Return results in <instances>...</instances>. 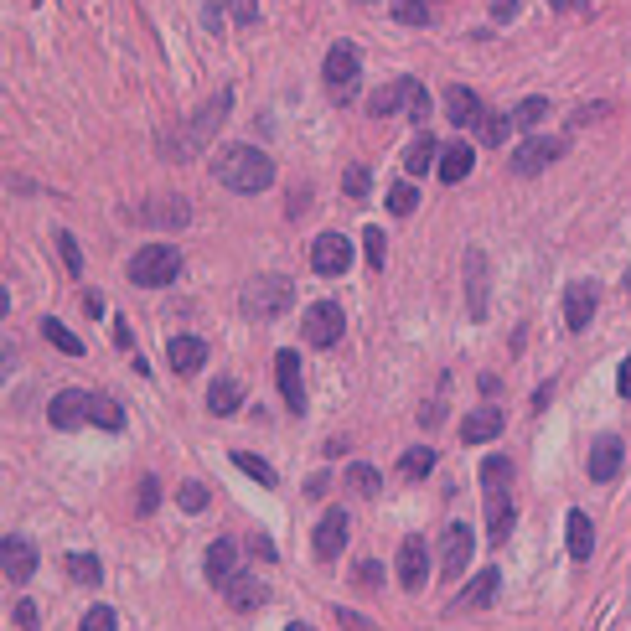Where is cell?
I'll use <instances>...</instances> for the list:
<instances>
[{
    "label": "cell",
    "mask_w": 631,
    "mask_h": 631,
    "mask_svg": "<svg viewBox=\"0 0 631 631\" xmlns=\"http://www.w3.org/2000/svg\"><path fill=\"white\" fill-rule=\"evenodd\" d=\"M176 275H182V249H171V244H145V249H135V259H130V280H135L140 290H161V285H171Z\"/></svg>",
    "instance_id": "cell-3"
},
{
    "label": "cell",
    "mask_w": 631,
    "mask_h": 631,
    "mask_svg": "<svg viewBox=\"0 0 631 631\" xmlns=\"http://www.w3.org/2000/svg\"><path fill=\"white\" fill-rule=\"evenodd\" d=\"M466 290H471V316L482 321L487 316V254L482 249L466 254Z\"/></svg>",
    "instance_id": "cell-22"
},
{
    "label": "cell",
    "mask_w": 631,
    "mask_h": 631,
    "mask_svg": "<svg viewBox=\"0 0 631 631\" xmlns=\"http://www.w3.org/2000/svg\"><path fill=\"white\" fill-rule=\"evenodd\" d=\"M445 114H450V125H461V130H471V125H482V99L471 94L466 83H450L445 88Z\"/></svg>",
    "instance_id": "cell-18"
},
{
    "label": "cell",
    "mask_w": 631,
    "mask_h": 631,
    "mask_svg": "<svg viewBox=\"0 0 631 631\" xmlns=\"http://www.w3.org/2000/svg\"><path fill=\"white\" fill-rule=\"evenodd\" d=\"M549 119V99H523L518 109H513V125L518 130H538Z\"/></svg>",
    "instance_id": "cell-39"
},
{
    "label": "cell",
    "mask_w": 631,
    "mask_h": 631,
    "mask_svg": "<svg viewBox=\"0 0 631 631\" xmlns=\"http://www.w3.org/2000/svg\"><path fill=\"white\" fill-rule=\"evenodd\" d=\"M290 300H295V285L285 275H259V280L244 285L238 306H244V316H254V321H275L280 311H290Z\"/></svg>",
    "instance_id": "cell-2"
},
{
    "label": "cell",
    "mask_w": 631,
    "mask_h": 631,
    "mask_svg": "<svg viewBox=\"0 0 631 631\" xmlns=\"http://www.w3.org/2000/svg\"><path fill=\"white\" fill-rule=\"evenodd\" d=\"M425 564H430V549H425V538H404L399 544V585L404 590H419L425 585Z\"/></svg>",
    "instance_id": "cell-19"
},
{
    "label": "cell",
    "mask_w": 631,
    "mask_h": 631,
    "mask_svg": "<svg viewBox=\"0 0 631 631\" xmlns=\"http://www.w3.org/2000/svg\"><path fill=\"white\" fill-rule=\"evenodd\" d=\"M513 523H518V507L507 502L502 492H487V533L497 538V544H502L507 533H513Z\"/></svg>",
    "instance_id": "cell-25"
},
{
    "label": "cell",
    "mask_w": 631,
    "mask_h": 631,
    "mask_svg": "<svg viewBox=\"0 0 631 631\" xmlns=\"http://www.w3.org/2000/svg\"><path fill=\"white\" fill-rule=\"evenodd\" d=\"M347 264H352V244H347L342 233H321L316 244H311V269H316V275L337 280V275H347Z\"/></svg>",
    "instance_id": "cell-8"
},
{
    "label": "cell",
    "mask_w": 631,
    "mask_h": 631,
    "mask_svg": "<svg viewBox=\"0 0 631 631\" xmlns=\"http://www.w3.org/2000/svg\"><path fill=\"white\" fill-rule=\"evenodd\" d=\"M471 166H476V150L466 145V140H456V145H440V161H435V171H440V182H466L471 176Z\"/></svg>",
    "instance_id": "cell-20"
},
{
    "label": "cell",
    "mask_w": 631,
    "mask_h": 631,
    "mask_svg": "<svg viewBox=\"0 0 631 631\" xmlns=\"http://www.w3.org/2000/svg\"><path fill=\"white\" fill-rule=\"evenodd\" d=\"M285 631H316V626H306V621H295V626H285Z\"/></svg>",
    "instance_id": "cell-56"
},
{
    "label": "cell",
    "mask_w": 631,
    "mask_h": 631,
    "mask_svg": "<svg viewBox=\"0 0 631 631\" xmlns=\"http://www.w3.org/2000/svg\"><path fill=\"white\" fill-rule=\"evenodd\" d=\"M57 249H63V264L73 269V275H83V249H78V238H73V233H57Z\"/></svg>",
    "instance_id": "cell-43"
},
{
    "label": "cell",
    "mask_w": 631,
    "mask_h": 631,
    "mask_svg": "<svg viewBox=\"0 0 631 631\" xmlns=\"http://www.w3.org/2000/svg\"><path fill=\"white\" fill-rule=\"evenodd\" d=\"M471 549H476V538H471V528L466 523H450L445 528V538H440V575H466V564H471Z\"/></svg>",
    "instance_id": "cell-9"
},
{
    "label": "cell",
    "mask_w": 631,
    "mask_h": 631,
    "mask_svg": "<svg viewBox=\"0 0 631 631\" xmlns=\"http://www.w3.org/2000/svg\"><path fill=\"white\" fill-rule=\"evenodd\" d=\"M78 631H114V606H94V611L83 616Z\"/></svg>",
    "instance_id": "cell-45"
},
{
    "label": "cell",
    "mask_w": 631,
    "mask_h": 631,
    "mask_svg": "<svg viewBox=\"0 0 631 631\" xmlns=\"http://www.w3.org/2000/svg\"><path fill=\"white\" fill-rule=\"evenodd\" d=\"M42 337H47V342H52L57 352H68V357H83V342H78V337L68 332L63 321H52V316H47V321H42Z\"/></svg>",
    "instance_id": "cell-36"
},
{
    "label": "cell",
    "mask_w": 631,
    "mask_h": 631,
    "mask_svg": "<svg viewBox=\"0 0 631 631\" xmlns=\"http://www.w3.org/2000/svg\"><path fill=\"white\" fill-rule=\"evenodd\" d=\"M233 575H238V544H233V538H218V544L207 549V580L223 590Z\"/></svg>",
    "instance_id": "cell-23"
},
{
    "label": "cell",
    "mask_w": 631,
    "mask_h": 631,
    "mask_svg": "<svg viewBox=\"0 0 631 631\" xmlns=\"http://www.w3.org/2000/svg\"><path fill=\"white\" fill-rule=\"evenodd\" d=\"M347 197H368V166H347Z\"/></svg>",
    "instance_id": "cell-48"
},
{
    "label": "cell",
    "mask_w": 631,
    "mask_h": 631,
    "mask_svg": "<svg viewBox=\"0 0 631 631\" xmlns=\"http://www.w3.org/2000/svg\"><path fill=\"white\" fill-rule=\"evenodd\" d=\"M32 569H37V549H32V538H21V533H6L0 538V575L26 585L32 580Z\"/></svg>",
    "instance_id": "cell-7"
},
{
    "label": "cell",
    "mask_w": 631,
    "mask_h": 631,
    "mask_svg": "<svg viewBox=\"0 0 631 631\" xmlns=\"http://www.w3.org/2000/svg\"><path fill=\"white\" fill-rule=\"evenodd\" d=\"M135 218H145V223H166V228H182V223L192 218V207H187L182 197H166V202H150V207H140Z\"/></svg>",
    "instance_id": "cell-26"
},
{
    "label": "cell",
    "mask_w": 631,
    "mask_h": 631,
    "mask_svg": "<svg viewBox=\"0 0 631 631\" xmlns=\"http://www.w3.org/2000/svg\"><path fill=\"white\" fill-rule=\"evenodd\" d=\"M590 549H595V528L575 507V513H569V559H590Z\"/></svg>",
    "instance_id": "cell-30"
},
{
    "label": "cell",
    "mask_w": 631,
    "mask_h": 631,
    "mask_svg": "<svg viewBox=\"0 0 631 631\" xmlns=\"http://www.w3.org/2000/svg\"><path fill=\"white\" fill-rule=\"evenodd\" d=\"M414 207H419V192H414L409 182H399L394 192H388V213H394V218H409Z\"/></svg>",
    "instance_id": "cell-41"
},
{
    "label": "cell",
    "mask_w": 631,
    "mask_h": 631,
    "mask_svg": "<svg viewBox=\"0 0 631 631\" xmlns=\"http://www.w3.org/2000/svg\"><path fill=\"white\" fill-rule=\"evenodd\" d=\"M497 585H502V575H497V569H482V575H476L461 595H456V611H482L487 606V600L497 595Z\"/></svg>",
    "instance_id": "cell-24"
},
{
    "label": "cell",
    "mask_w": 631,
    "mask_h": 631,
    "mask_svg": "<svg viewBox=\"0 0 631 631\" xmlns=\"http://www.w3.org/2000/svg\"><path fill=\"white\" fill-rule=\"evenodd\" d=\"M502 425H507L502 409H497V404H482V409H471V414L461 419V440H466V445H487V440L502 435Z\"/></svg>",
    "instance_id": "cell-17"
},
{
    "label": "cell",
    "mask_w": 631,
    "mask_h": 631,
    "mask_svg": "<svg viewBox=\"0 0 631 631\" xmlns=\"http://www.w3.org/2000/svg\"><path fill=\"white\" fill-rule=\"evenodd\" d=\"M404 94H409V78H394V83H383L378 94L368 99V114H373V119H388V114H399V109H404Z\"/></svg>",
    "instance_id": "cell-27"
},
{
    "label": "cell",
    "mask_w": 631,
    "mask_h": 631,
    "mask_svg": "<svg viewBox=\"0 0 631 631\" xmlns=\"http://www.w3.org/2000/svg\"><path fill=\"white\" fill-rule=\"evenodd\" d=\"M233 466L244 471V476H254L259 487H275V482H280V476H275V466H269V461H259V456H249V450H233Z\"/></svg>",
    "instance_id": "cell-33"
},
{
    "label": "cell",
    "mask_w": 631,
    "mask_h": 631,
    "mask_svg": "<svg viewBox=\"0 0 631 631\" xmlns=\"http://www.w3.org/2000/svg\"><path fill=\"white\" fill-rule=\"evenodd\" d=\"M507 125H513V114H507V119L502 114H482V125H476V130H482L487 145H502L507 140Z\"/></svg>",
    "instance_id": "cell-42"
},
{
    "label": "cell",
    "mask_w": 631,
    "mask_h": 631,
    "mask_svg": "<svg viewBox=\"0 0 631 631\" xmlns=\"http://www.w3.org/2000/svg\"><path fill=\"white\" fill-rule=\"evenodd\" d=\"M616 388H621V399H631V357L621 363V378H616Z\"/></svg>",
    "instance_id": "cell-54"
},
{
    "label": "cell",
    "mask_w": 631,
    "mask_h": 631,
    "mask_svg": "<svg viewBox=\"0 0 631 631\" xmlns=\"http://www.w3.org/2000/svg\"><path fill=\"white\" fill-rule=\"evenodd\" d=\"M166 357H171V368L182 373V378H192V373L207 363V342H202V337H171V342H166Z\"/></svg>",
    "instance_id": "cell-21"
},
{
    "label": "cell",
    "mask_w": 631,
    "mask_h": 631,
    "mask_svg": "<svg viewBox=\"0 0 631 631\" xmlns=\"http://www.w3.org/2000/svg\"><path fill=\"white\" fill-rule=\"evenodd\" d=\"M435 0H394V16L404 21V26H425V21H435Z\"/></svg>",
    "instance_id": "cell-35"
},
{
    "label": "cell",
    "mask_w": 631,
    "mask_h": 631,
    "mask_svg": "<svg viewBox=\"0 0 631 631\" xmlns=\"http://www.w3.org/2000/svg\"><path fill=\"white\" fill-rule=\"evenodd\" d=\"M507 482H513V461H507V456H487L482 461V487L487 492H502Z\"/></svg>",
    "instance_id": "cell-37"
},
{
    "label": "cell",
    "mask_w": 631,
    "mask_h": 631,
    "mask_svg": "<svg viewBox=\"0 0 631 631\" xmlns=\"http://www.w3.org/2000/svg\"><path fill=\"white\" fill-rule=\"evenodd\" d=\"M595 300H600V290L590 280H575V285L564 290V326H569V332H585V326H590Z\"/></svg>",
    "instance_id": "cell-14"
},
{
    "label": "cell",
    "mask_w": 631,
    "mask_h": 631,
    "mask_svg": "<svg viewBox=\"0 0 631 631\" xmlns=\"http://www.w3.org/2000/svg\"><path fill=\"white\" fill-rule=\"evenodd\" d=\"M228 104H233V94H228V88H218V99H207V104L197 109V119H192V125H187V135H182V140H176V145H166V150H171V156H176V161H187V156H192V150H197V145H207V140H213V130L223 125V114H228Z\"/></svg>",
    "instance_id": "cell-5"
},
{
    "label": "cell",
    "mask_w": 631,
    "mask_h": 631,
    "mask_svg": "<svg viewBox=\"0 0 631 631\" xmlns=\"http://www.w3.org/2000/svg\"><path fill=\"white\" fill-rule=\"evenodd\" d=\"M492 16L497 21H513L518 16V0H492Z\"/></svg>",
    "instance_id": "cell-51"
},
{
    "label": "cell",
    "mask_w": 631,
    "mask_h": 631,
    "mask_svg": "<svg viewBox=\"0 0 631 631\" xmlns=\"http://www.w3.org/2000/svg\"><path fill=\"white\" fill-rule=\"evenodd\" d=\"M347 487H352L357 497H378V492H383V476H378L373 466L357 461V466H347Z\"/></svg>",
    "instance_id": "cell-34"
},
{
    "label": "cell",
    "mask_w": 631,
    "mask_h": 631,
    "mask_svg": "<svg viewBox=\"0 0 631 631\" xmlns=\"http://www.w3.org/2000/svg\"><path fill=\"white\" fill-rule=\"evenodd\" d=\"M564 156V140H549V135H533V140H523L518 150H513V171L518 176H538L544 166H554Z\"/></svg>",
    "instance_id": "cell-10"
},
{
    "label": "cell",
    "mask_w": 631,
    "mask_h": 631,
    "mask_svg": "<svg viewBox=\"0 0 631 631\" xmlns=\"http://www.w3.org/2000/svg\"><path fill=\"white\" fill-rule=\"evenodd\" d=\"M342 326H347V316H342L337 300H316V306L306 311V321H300V332H306L311 347H337L342 342Z\"/></svg>",
    "instance_id": "cell-6"
},
{
    "label": "cell",
    "mask_w": 631,
    "mask_h": 631,
    "mask_svg": "<svg viewBox=\"0 0 631 631\" xmlns=\"http://www.w3.org/2000/svg\"><path fill=\"white\" fill-rule=\"evenodd\" d=\"M238 404H244V383H238V378H218L213 388H207V409H213L218 419L233 414Z\"/></svg>",
    "instance_id": "cell-28"
},
{
    "label": "cell",
    "mask_w": 631,
    "mask_h": 631,
    "mask_svg": "<svg viewBox=\"0 0 631 631\" xmlns=\"http://www.w3.org/2000/svg\"><path fill=\"white\" fill-rule=\"evenodd\" d=\"M430 471H435V450H430V445L404 450V461H399V476H404V482H419V476H430Z\"/></svg>",
    "instance_id": "cell-32"
},
{
    "label": "cell",
    "mask_w": 631,
    "mask_h": 631,
    "mask_svg": "<svg viewBox=\"0 0 631 631\" xmlns=\"http://www.w3.org/2000/svg\"><path fill=\"white\" fill-rule=\"evenodd\" d=\"M88 399H94V394H83V388H63V394L47 404L52 430H78V425H88Z\"/></svg>",
    "instance_id": "cell-12"
},
{
    "label": "cell",
    "mask_w": 631,
    "mask_h": 631,
    "mask_svg": "<svg viewBox=\"0 0 631 631\" xmlns=\"http://www.w3.org/2000/svg\"><path fill=\"white\" fill-rule=\"evenodd\" d=\"M88 425H99V430H125V409H119L114 399L94 394L88 399Z\"/></svg>",
    "instance_id": "cell-31"
},
{
    "label": "cell",
    "mask_w": 631,
    "mask_h": 631,
    "mask_svg": "<svg viewBox=\"0 0 631 631\" xmlns=\"http://www.w3.org/2000/svg\"><path fill=\"white\" fill-rule=\"evenodd\" d=\"M16 357H21V352H16V342H11V337H0V383H6V378L16 373Z\"/></svg>",
    "instance_id": "cell-49"
},
{
    "label": "cell",
    "mask_w": 631,
    "mask_h": 631,
    "mask_svg": "<svg viewBox=\"0 0 631 631\" xmlns=\"http://www.w3.org/2000/svg\"><path fill=\"white\" fill-rule=\"evenodd\" d=\"M249 549H254V554H259V559H275V544H269V538H259V533H254V538H249Z\"/></svg>",
    "instance_id": "cell-53"
},
{
    "label": "cell",
    "mask_w": 631,
    "mask_h": 631,
    "mask_svg": "<svg viewBox=\"0 0 631 631\" xmlns=\"http://www.w3.org/2000/svg\"><path fill=\"white\" fill-rule=\"evenodd\" d=\"M223 595H228L233 611H259V606H269V585L259 575H244V569H238V575L223 585Z\"/></svg>",
    "instance_id": "cell-16"
},
{
    "label": "cell",
    "mask_w": 631,
    "mask_h": 631,
    "mask_svg": "<svg viewBox=\"0 0 631 631\" xmlns=\"http://www.w3.org/2000/svg\"><path fill=\"white\" fill-rule=\"evenodd\" d=\"M326 94H332L337 104H352L357 99V83H363V57H357L352 42H337L332 52H326Z\"/></svg>",
    "instance_id": "cell-4"
},
{
    "label": "cell",
    "mask_w": 631,
    "mask_h": 631,
    "mask_svg": "<svg viewBox=\"0 0 631 631\" xmlns=\"http://www.w3.org/2000/svg\"><path fill=\"white\" fill-rule=\"evenodd\" d=\"M363 249H368V264H373V269H383V259H388L383 228H368V233H363Z\"/></svg>",
    "instance_id": "cell-44"
},
{
    "label": "cell",
    "mask_w": 631,
    "mask_h": 631,
    "mask_svg": "<svg viewBox=\"0 0 631 631\" xmlns=\"http://www.w3.org/2000/svg\"><path fill=\"white\" fill-rule=\"evenodd\" d=\"M156 502H161V482H156V476H145V482H140V513H156Z\"/></svg>",
    "instance_id": "cell-47"
},
{
    "label": "cell",
    "mask_w": 631,
    "mask_h": 631,
    "mask_svg": "<svg viewBox=\"0 0 631 631\" xmlns=\"http://www.w3.org/2000/svg\"><path fill=\"white\" fill-rule=\"evenodd\" d=\"M213 176L228 192L254 197V192L275 187V161H269L264 150H254V145H223L218 156H213Z\"/></svg>",
    "instance_id": "cell-1"
},
{
    "label": "cell",
    "mask_w": 631,
    "mask_h": 631,
    "mask_svg": "<svg viewBox=\"0 0 631 631\" xmlns=\"http://www.w3.org/2000/svg\"><path fill=\"white\" fill-rule=\"evenodd\" d=\"M621 461H626L621 440H616V435H600V440L590 445V461H585L590 482H616V476H621Z\"/></svg>",
    "instance_id": "cell-13"
},
{
    "label": "cell",
    "mask_w": 631,
    "mask_h": 631,
    "mask_svg": "<svg viewBox=\"0 0 631 631\" xmlns=\"http://www.w3.org/2000/svg\"><path fill=\"white\" fill-rule=\"evenodd\" d=\"M275 378H280V394H285V409L290 414H300L306 409V383H300V357L285 347V352H275Z\"/></svg>",
    "instance_id": "cell-15"
},
{
    "label": "cell",
    "mask_w": 631,
    "mask_h": 631,
    "mask_svg": "<svg viewBox=\"0 0 631 631\" xmlns=\"http://www.w3.org/2000/svg\"><path fill=\"white\" fill-rule=\"evenodd\" d=\"M347 533H352V523H347V513H342V507H332V513H321V523H316V533H311V549H316V559H337V554L347 549Z\"/></svg>",
    "instance_id": "cell-11"
},
{
    "label": "cell",
    "mask_w": 631,
    "mask_h": 631,
    "mask_svg": "<svg viewBox=\"0 0 631 631\" xmlns=\"http://www.w3.org/2000/svg\"><path fill=\"white\" fill-rule=\"evenodd\" d=\"M6 311H11V295H6V285H0V321H6Z\"/></svg>",
    "instance_id": "cell-55"
},
{
    "label": "cell",
    "mask_w": 631,
    "mask_h": 631,
    "mask_svg": "<svg viewBox=\"0 0 631 631\" xmlns=\"http://www.w3.org/2000/svg\"><path fill=\"white\" fill-rule=\"evenodd\" d=\"M357 580H363V585L373 590V585H378V564H373V559H363V564H357Z\"/></svg>",
    "instance_id": "cell-52"
},
{
    "label": "cell",
    "mask_w": 631,
    "mask_h": 631,
    "mask_svg": "<svg viewBox=\"0 0 631 631\" xmlns=\"http://www.w3.org/2000/svg\"><path fill=\"white\" fill-rule=\"evenodd\" d=\"M68 575H73L78 585H99V580H104V564H99L94 554H68Z\"/></svg>",
    "instance_id": "cell-38"
},
{
    "label": "cell",
    "mask_w": 631,
    "mask_h": 631,
    "mask_svg": "<svg viewBox=\"0 0 631 631\" xmlns=\"http://www.w3.org/2000/svg\"><path fill=\"white\" fill-rule=\"evenodd\" d=\"M176 497H182V507H187V513H202V507H207V487H202V482H187V487L176 492Z\"/></svg>",
    "instance_id": "cell-46"
},
{
    "label": "cell",
    "mask_w": 631,
    "mask_h": 631,
    "mask_svg": "<svg viewBox=\"0 0 631 631\" xmlns=\"http://www.w3.org/2000/svg\"><path fill=\"white\" fill-rule=\"evenodd\" d=\"M435 161H440V145H435V135L425 130V135H419V140L409 145V156H404V171H409V176H425V171H430Z\"/></svg>",
    "instance_id": "cell-29"
},
{
    "label": "cell",
    "mask_w": 631,
    "mask_h": 631,
    "mask_svg": "<svg viewBox=\"0 0 631 631\" xmlns=\"http://www.w3.org/2000/svg\"><path fill=\"white\" fill-rule=\"evenodd\" d=\"M404 109H409V119H414V125H425V119H430V94H425V83H414V78H409Z\"/></svg>",
    "instance_id": "cell-40"
},
{
    "label": "cell",
    "mask_w": 631,
    "mask_h": 631,
    "mask_svg": "<svg viewBox=\"0 0 631 631\" xmlns=\"http://www.w3.org/2000/svg\"><path fill=\"white\" fill-rule=\"evenodd\" d=\"M16 626H21V631H37V626H42V616H37L32 600H21V606H16Z\"/></svg>",
    "instance_id": "cell-50"
}]
</instances>
